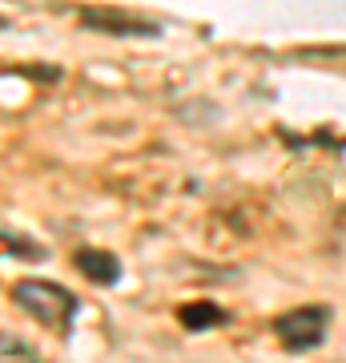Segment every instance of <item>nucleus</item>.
I'll return each instance as SVG.
<instances>
[{"label":"nucleus","mask_w":346,"mask_h":363,"mask_svg":"<svg viewBox=\"0 0 346 363\" xmlns=\"http://www.w3.org/2000/svg\"><path fill=\"white\" fill-rule=\"evenodd\" d=\"M0 255L13 262H45L49 259V247L45 242H37L33 234L16 230V226H4L0 222Z\"/></svg>","instance_id":"nucleus-6"},{"label":"nucleus","mask_w":346,"mask_h":363,"mask_svg":"<svg viewBox=\"0 0 346 363\" xmlns=\"http://www.w3.org/2000/svg\"><path fill=\"white\" fill-rule=\"evenodd\" d=\"M8 298H13L16 311H25L28 319H37L40 327H49L52 335H69L73 331V319L81 311V298L69 291V286L52 283V279H37V274H25L8 286Z\"/></svg>","instance_id":"nucleus-1"},{"label":"nucleus","mask_w":346,"mask_h":363,"mask_svg":"<svg viewBox=\"0 0 346 363\" xmlns=\"http://www.w3.org/2000/svg\"><path fill=\"white\" fill-rule=\"evenodd\" d=\"M77 25L89 28V33H101V37H113V40L161 37V21L157 16L129 13V9H117V4H85L77 13Z\"/></svg>","instance_id":"nucleus-3"},{"label":"nucleus","mask_w":346,"mask_h":363,"mask_svg":"<svg viewBox=\"0 0 346 363\" xmlns=\"http://www.w3.org/2000/svg\"><path fill=\"white\" fill-rule=\"evenodd\" d=\"M4 355H16L21 363H40V355H37L33 347H28L25 339H16V335H4V331H0V359H4Z\"/></svg>","instance_id":"nucleus-7"},{"label":"nucleus","mask_w":346,"mask_h":363,"mask_svg":"<svg viewBox=\"0 0 346 363\" xmlns=\"http://www.w3.org/2000/svg\"><path fill=\"white\" fill-rule=\"evenodd\" d=\"M330 319H334V311L326 303H306V307H294V311L278 315V319H274V335H278V343H282L286 351L302 355V351H314V347L326 343Z\"/></svg>","instance_id":"nucleus-2"},{"label":"nucleus","mask_w":346,"mask_h":363,"mask_svg":"<svg viewBox=\"0 0 346 363\" xmlns=\"http://www.w3.org/2000/svg\"><path fill=\"white\" fill-rule=\"evenodd\" d=\"M233 315L226 307H218L214 298H193V303H181L178 307V323L185 331H214V327H226Z\"/></svg>","instance_id":"nucleus-5"},{"label":"nucleus","mask_w":346,"mask_h":363,"mask_svg":"<svg viewBox=\"0 0 346 363\" xmlns=\"http://www.w3.org/2000/svg\"><path fill=\"white\" fill-rule=\"evenodd\" d=\"M73 267H77L81 279H89L93 286H117L121 283V259H117L113 250H101V247H77L73 250Z\"/></svg>","instance_id":"nucleus-4"},{"label":"nucleus","mask_w":346,"mask_h":363,"mask_svg":"<svg viewBox=\"0 0 346 363\" xmlns=\"http://www.w3.org/2000/svg\"><path fill=\"white\" fill-rule=\"evenodd\" d=\"M13 73H28V77H45V81H61L57 65H13Z\"/></svg>","instance_id":"nucleus-8"}]
</instances>
